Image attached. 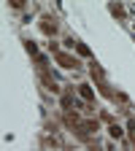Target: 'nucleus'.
Here are the masks:
<instances>
[{
  "instance_id": "20e7f679",
  "label": "nucleus",
  "mask_w": 135,
  "mask_h": 151,
  "mask_svg": "<svg viewBox=\"0 0 135 151\" xmlns=\"http://www.w3.org/2000/svg\"><path fill=\"white\" fill-rule=\"evenodd\" d=\"M76 49H79V54H81V57H89V49H87L84 43H76Z\"/></svg>"
},
{
  "instance_id": "f257e3e1",
  "label": "nucleus",
  "mask_w": 135,
  "mask_h": 151,
  "mask_svg": "<svg viewBox=\"0 0 135 151\" xmlns=\"http://www.w3.org/2000/svg\"><path fill=\"white\" fill-rule=\"evenodd\" d=\"M57 62L65 65V68H79V62H76L73 57H68V54H57Z\"/></svg>"
},
{
  "instance_id": "f03ea898",
  "label": "nucleus",
  "mask_w": 135,
  "mask_h": 151,
  "mask_svg": "<svg viewBox=\"0 0 135 151\" xmlns=\"http://www.w3.org/2000/svg\"><path fill=\"white\" fill-rule=\"evenodd\" d=\"M92 129H97V122H84L81 124V132H84V135H89Z\"/></svg>"
},
{
  "instance_id": "7ed1b4c3",
  "label": "nucleus",
  "mask_w": 135,
  "mask_h": 151,
  "mask_svg": "<svg viewBox=\"0 0 135 151\" xmlns=\"http://www.w3.org/2000/svg\"><path fill=\"white\" fill-rule=\"evenodd\" d=\"M79 89H81V97H84V100H92V97H95V92H92L87 84H84V86H79Z\"/></svg>"
},
{
  "instance_id": "39448f33",
  "label": "nucleus",
  "mask_w": 135,
  "mask_h": 151,
  "mask_svg": "<svg viewBox=\"0 0 135 151\" xmlns=\"http://www.w3.org/2000/svg\"><path fill=\"white\" fill-rule=\"evenodd\" d=\"M43 30H46V32H54L57 24H54V22H43Z\"/></svg>"
}]
</instances>
